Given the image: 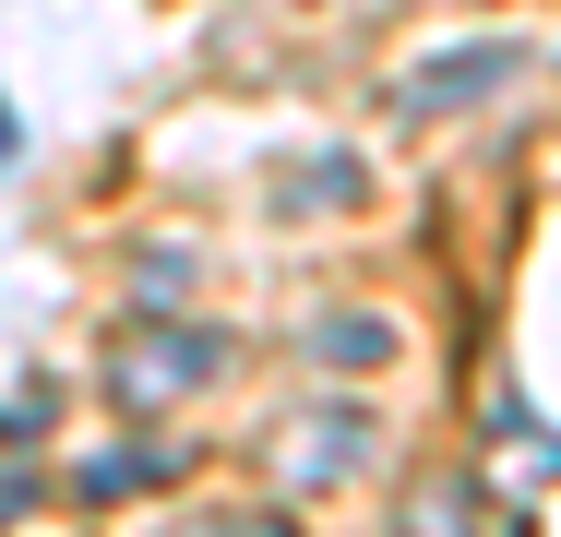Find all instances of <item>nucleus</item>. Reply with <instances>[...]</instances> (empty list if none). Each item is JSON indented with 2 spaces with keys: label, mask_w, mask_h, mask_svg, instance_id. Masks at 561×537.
<instances>
[{
  "label": "nucleus",
  "mask_w": 561,
  "mask_h": 537,
  "mask_svg": "<svg viewBox=\"0 0 561 537\" xmlns=\"http://www.w3.org/2000/svg\"><path fill=\"white\" fill-rule=\"evenodd\" d=\"M502 84H538V36H454V48L394 72V119H466Z\"/></svg>",
  "instance_id": "nucleus-2"
},
{
  "label": "nucleus",
  "mask_w": 561,
  "mask_h": 537,
  "mask_svg": "<svg viewBox=\"0 0 561 537\" xmlns=\"http://www.w3.org/2000/svg\"><path fill=\"white\" fill-rule=\"evenodd\" d=\"M168 537H299L275 502H216V514H192V526H168Z\"/></svg>",
  "instance_id": "nucleus-8"
},
{
  "label": "nucleus",
  "mask_w": 561,
  "mask_h": 537,
  "mask_svg": "<svg viewBox=\"0 0 561 537\" xmlns=\"http://www.w3.org/2000/svg\"><path fill=\"white\" fill-rule=\"evenodd\" d=\"M36 514V466H0V526H24Z\"/></svg>",
  "instance_id": "nucleus-10"
},
{
  "label": "nucleus",
  "mask_w": 561,
  "mask_h": 537,
  "mask_svg": "<svg viewBox=\"0 0 561 537\" xmlns=\"http://www.w3.org/2000/svg\"><path fill=\"white\" fill-rule=\"evenodd\" d=\"M287 454V490H335L346 466H370V419H346V407H311V419L275 442Z\"/></svg>",
  "instance_id": "nucleus-4"
},
{
  "label": "nucleus",
  "mask_w": 561,
  "mask_h": 537,
  "mask_svg": "<svg viewBox=\"0 0 561 537\" xmlns=\"http://www.w3.org/2000/svg\"><path fill=\"white\" fill-rule=\"evenodd\" d=\"M227 358H239V346H227L216 322H144V334H119V346H108V395L131 407V419H156V407L216 395Z\"/></svg>",
  "instance_id": "nucleus-1"
},
{
  "label": "nucleus",
  "mask_w": 561,
  "mask_h": 537,
  "mask_svg": "<svg viewBox=\"0 0 561 537\" xmlns=\"http://www.w3.org/2000/svg\"><path fill=\"white\" fill-rule=\"evenodd\" d=\"M131 299H144V311L168 322L180 299H192V251H144V263H131Z\"/></svg>",
  "instance_id": "nucleus-7"
},
{
  "label": "nucleus",
  "mask_w": 561,
  "mask_h": 537,
  "mask_svg": "<svg viewBox=\"0 0 561 537\" xmlns=\"http://www.w3.org/2000/svg\"><path fill=\"white\" fill-rule=\"evenodd\" d=\"M12 156H24V119H12V96H0V168H12Z\"/></svg>",
  "instance_id": "nucleus-11"
},
{
  "label": "nucleus",
  "mask_w": 561,
  "mask_h": 537,
  "mask_svg": "<svg viewBox=\"0 0 561 537\" xmlns=\"http://www.w3.org/2000/svg\"><path fill=\"white\" fill-rule=\"evenodd\" d=\"M358 180H370L358 156H299L287 192H275V215H335V204H358Z\"/></svg>",
  "instance_id": "nucleus-6"
},
{
  "label": "nucleus",
  "mask_w": 561,
  "mask_h": 537,
  "mask_svg": "<svg viewBox=\"0 0 561 537\" xmlns=\"http://www.w3.org/2000/svg\"><path fill=\"white\" fill-rule=\"evenodd\" d=\"M48 419H60V382H24V395L0 407V442H36Z\"/></svg>",
  "instance_id": "nucleus-9"
},
{
  "label": "nucleus",
  "mask_w": 561,
  "mask_h": 537,
  "mask_svg": "<svg viewBox=\"0 0 561 537\" xmlns=\"http://www.w3.org/2000/svg\"><path fill=\"white\" fill-rule=\"evenodd\" d=\"M394 346H407V334H394L382 311H323L311 322V370H382Z\"/></svg>",
  "instance_id": "nucleus-5"
},
{
  "label": "nucleus",
  "mask_w": 561,
  "mask_h": 537,
  "mask_svg": "<svg viewBox=\"0 0 561 537\" xmlns=\"http://www.w3.org/2000/svg\"><path fill=\"white\" fill-rule=\"evenodd\" d=\"M180 466H192V454H180L168 430H156V442H108L96 466H72V502H84V514H108V502H144V490H168Z\"/></svg>",
  "instance_id": "nucleus-3"
}]
</instances>
